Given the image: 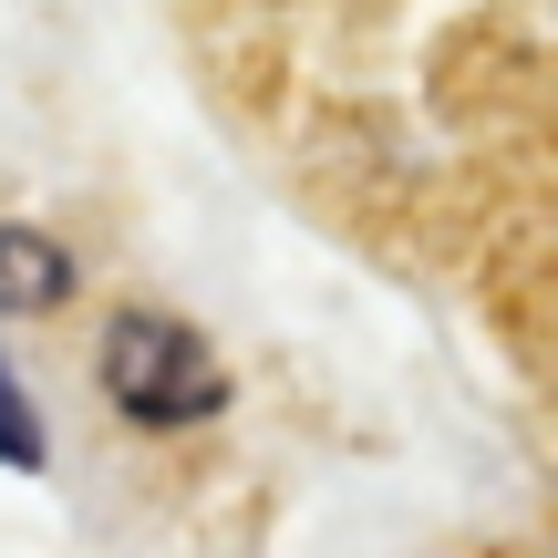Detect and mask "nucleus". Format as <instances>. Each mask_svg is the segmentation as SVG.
Masks as SVG:
<instances>
[{
    "instance_id": "f257e3e1",
    "label": "nucleus",
    "mask_w": 558,
    "mask_h": 558,
    "mask_svg": "<svg viewBox=\"0 0 558 558\" xmlns=\"http://www.w3.org/2000/svg\"><path fill=\"white\" fill-rule=\"evenodd\" d=\"M104 393L135 424H207L228 414V362L197 331H177L166 311H124L104 331Z\"/></svg>"
},
{
    "instance_id": "f03ea898",
    "label": "nucleus",
    "mask_w": 558,
    "mask_h": 558,
    "mask_svg": "<svg viewBox=\"0 0 558 558\" xmlns=\"http://www.w3.org/2000/svg\"><path fill=\"white\" fill-rule=\"evenodd\" d=\"M62 290H73V259L41 228H0V311H52Z\"/></svg>"
},
{
    "instance_id": "7ed1b4c3",
    "label": "nucleus",
    "mask_w": 558,
    "mask_h": 558,
    "mask_svg": "<svg viewBox=\"0 0 558 558\" xmlns=\"http://www.w3.org/2000/svg\"><path fill=\"white\" fill-rule=\"evenodd\" d=\"M0 465H21V476H32V465H41V414H32V403H21L11 362H0Z\"/></svg>"
}]
</instances>
